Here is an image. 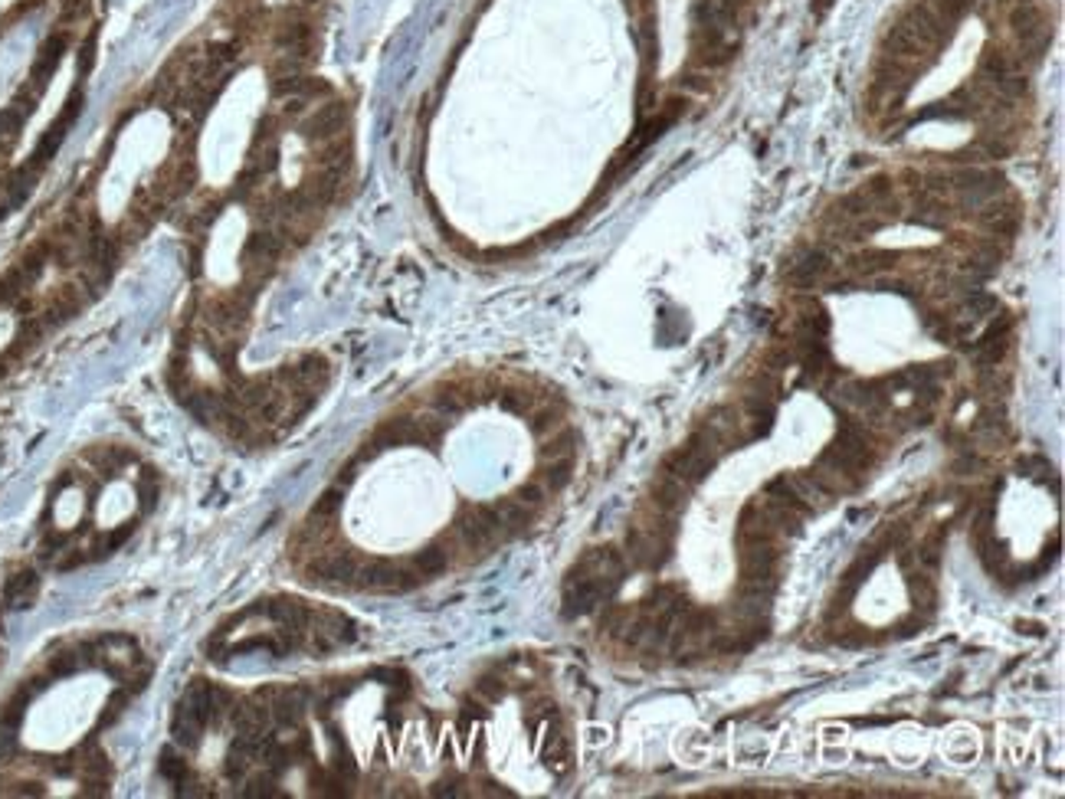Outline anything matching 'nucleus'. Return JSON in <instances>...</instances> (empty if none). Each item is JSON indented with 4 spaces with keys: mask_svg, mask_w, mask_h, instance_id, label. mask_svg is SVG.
<instances>
[{
    "mask_svg": "<svg viewBox=\"0 0 1065 799\" xmlns=\"http://www.w3.org/2000/svg\"><path fill=\"white\" fill-rule=\"evenodd\" d=\"M721 459V449L715 443H711L709 436L701 433V429H695V433L685 439V443L679 445V449H672L669 455H666V462H662V472L672 478H679L682 485L695 488L699 482H705L709 478V472L715 466H718Z\"/></svg>",
    "mask_w": 1065,
    "mask_h": 799,
    "instance_id": "nucleus-1",
    "label": "nucleus"
},
{
    "mask_svg": "<svg viewBox=\"0 0 1065 799\" xmlns=\"http://www.w3.org/2000/svg\"><path fill=\"white\" fill-rule=\"evenodd\" d=\"M420 580L410 567L394 564V560H365L357 564V590H371V593H404V590L416 587Z\"/></svg>",
    "mask_w": 1065,
    "mask_h": 799,
    "instance_id": "nucleus-2",
    "label": "nucleus"
},
{
    "mask_svg": "<svg viewBox=\"0 0 1065 799\" xmlns=\"http://www.w3.org/2000/svg\"><path fill=\"white\" fill-rule=\"evenodd\" d=\"M600 603H607L600 580L584 574V570H578V567H570L568 580H564V590H561V616L580 619V616H587V613H594Z\"/></svg>",
    "mask_w": 1065,
    "mask_h": 799,
    "instance_id": "nucleus-3",
    "label": "nucleus"
},
{
    "mask_svg": "<svg viewBox=\"0 0 1065 799\" xmlns=\"http://www.w3.org/2000/svg\"><path fill=\"white\" fill-rule=\"evenodd\" d=\"M456 534L463 541L466 550H476V554H486L488 547L496 544L502 537V527H498L496 508L492 505H476L469 508L466 515L456 521Z\"/></svg>",
    "mask_w": 1065,
    "mask_h": 799,
    "instance_id": "nucleus-4",
    "label": "nucleus"
},
{
    "mask_svg": "<svg viewBox=\"0 0 1065 799\" xmlns=\"http://www.w3.org/2000/svg\"><path fill=\"white\" fill-rule=\"evenodd\" d=\"M669 541H662L656 531H650L646 525H633L627 527V554L629 560L643 570H656L662 567V560L669 557Z\"/></svg>",
    "mask_w": 1065,
    "mask_h": 799,
    "instance_id": "nucleus-5",
    "label": "nucleus"
},
{
    "mask_svg": "<svg viewBox=\"0 0 1065 799\" xmlns=\"http://www.w3.org/2000/svg\"><path fill=\"white\" fill-rule=\"evenodd\" d=\"M699 429L709 436L711 443L718 445L721 452L741 449V445L751 439V436L741 433V420H738V413H734L731 406H715V410H711V413L699 423Z\"/></svg>",
    "mask_w": 1065,
    "mask_h": 799,
    "instance_id": "nucleus-6",
    "label": "nucleus"
},
{
    "mask_svg": "<svg viewBox=\"0 0 1065 799\" xmlns=\"http://www.w3.org/2000/svg\"><path fill=\"white\" fill-rule=\"evenodd\" d=\"M357 560L351 554H322L308 564V580L312 583H328V587H355Z\"/></svg>",
    "mask_w": 1065,
    "mask_h": 799,
    "instance_id": "nucleus-7",
    "label": "nucleus"
},
{
    "mask_svg": "<svg viewBox=\"0 0 1065 799\" xmlns=\"http://www.w3.org/2000/svg\"><path fill=\"white\" fill-rule=\"evenodd\" d=\"M764 498H771L774 505L787 508V511H797V515H810L813 501L810 492L803 485L800 476H777L764 485Z\"/></svg>",
    "mask_w": 1065,
    "mask_h": 799,
    "instance_id": "nucleus-8",
    "label": "nucleus"
},
{
    "mask_svg": "<svg viewBox=\"0 0 1065 799\" xmlns=\"http://www.w3.org/2000/svg\"><path fill=\"white\" fill-rule=\"evenodd\" d=\"M37 593H40V577H37V570H20V574L7 577V583H4V607L30 609Z\"/></svg>",
    "mask_w": 1065,
    "mask_h": 799,
    "instance_id": "nucleus-9",
    "label": "nucleus"
},
{
    "mask_svg": "<svg viewBox=\"0 0 1065 799\" xmlns=\"http://www.w3.org/2000/svg\"><path fill=\"white\" fill-rule=\"evenodd\" d=\"M685 498H689V488L682 485L679 478L666 476V472H659V478H656V485H652V508L659 511V515H676V511H682L685 508Z\"/></svg>",
    "mask_w": 1065,
    "mask_h": 799,
    "instance_id": "nucleus-10",
    "label": "nucleus"
},
{
    "mask_svg": "<svg viewBox=\"0 0 1065 799\" xmlns=\"http://www.w3.org/2000/svg\"><path fill=\"white\" fill-rule=\"evenodd\" d=\"M905 590H908V599H912V607L918 609V613L931 616L934 609H938V583H934L931 574H924V570H912V567H908Z\"/></svg>",
    "mask_w": 1065,
    "mask_h": 799,
    "instance_id": "nucleus-11",
    "label": "nucleus"
},
{
    "mask_svg": "<svg viewBox=\"0 0 1065 799\" xmlns=\"http://www.w3.org/2000/svg\"><path fill=\"white\" fill-rule=\"evenodd\" d=\"M496 518H498V527H502V534H521L528 525H531V518H535V508L521 505L518 498H498L496 505Z\"/></svg>",
    "mask_w": 1065,
    "mask_h": 799,
    "instance_id": "nucleus-12",
    "label": "nucleus"
},
{
    "mask_svg": "<svg viewBox=\"0 0 1065 799\" xmlns=\"http://www.w3.org/2000/svg\"><path fill=\"white\" fill-rule=\"evenodd\" d=\"M944 537H947V531L944 527H938V531H931V534L924 537L922 544L914 547V564H918V570H924V574H938L941 570V560H944Z\"/></svg>",
    "mask_w": 1065,
    "mask_h": 799,
    "instance_id": "nucleus-13",
    "label": "nucleus"
},
{
    "mask_svg": "<svg viewBox=\"0 0 1065 799\" xmlns=\"http://www.w3.org/2000/svg\"><path fill=\"white\" fill-rule=\"evenodd\" d=\"M679 619H682V632L692 639H699V642H709V639L718 632V616L705 607H689Z\"/></svg>",
    "mask_w": 1065,
    "mask_h": 799,
    "instance_id": "nucleus-14",
    "label": "nucleus"
},
{
    "mask_svg": "<svg viewBox=\"0 0 1065 799\" xmlns=\"http://www.w3.org/2000/svg\"><path fill=\"white\" fill-rule=\"evenodd\" d=\"M203 730H207V728H203L201 721H193L191 714H187V711L181 708V705H174V714H171V738H174V744H177V747L193 750L197 744H201Z\"/></svg>",
    "mask_w": 1065,
    "mask_h": 799,
    "instance_id": "nucleus-15",
    "label": "nucleus"
},
{
    "mask_svg": "<svg viewBox=\"0 0 1065 799\" xmlns=\"http://www.w3.org/2000/svg\"><path fill=\"white\" fill-rule=\"evenodd\" d=\"M449 567V554L443 550V547L430 544L423 547V550H416L414 560H410V570L416 574V580H433L439 577L443 570Z\"/></svg>",
    "mask_w": 1065,
    "mask_h": 799,
    "instance_id": "nucleus-16",
    "label": "nucleus"
},
{
    "mask_svg": "<svg viewBox=\"0 0 1065 799\" xmlns=\"http://www.w3.org/2000/svg\"><path fill=\"white\" fill-rule=\"evenodd\" d=\"M744 416L751 423V436H764L774 426V400L761 394H751L744 400Z\"/></svg>",
    "mask_w": 1065,
    "mask_h": 799,
    "instance_id": "nucleus-17",
    "label": "nucleus"
},
{
    "mask_svg": "<svg viewBox=\"0 0 1065 799\" xmlns=\"http://www.w3.org/2000/svg\"><path fill=\"white\" fill-rule=\"evenodd\" d=\"M86 665V648L82 646H66L60 648V652H53L50 656V675L53 678H66L72 675V672H79V668Z\"/></svg>",
    "mask_w": 1065,
    "mask_h": 799,
    "instance_id": "nucleus-18",
    "label": "nucleus"
},
{
    "mask_svg": "<svg viewBox=\"0 0 1065 799\" xmlns=\"http://www.w3.org/2000/svg\"><path fill=\"white\" fill-rule=\"evenodd\" d=\"M570 469H574V462L570 459H551L548 466L541 469V485H545V492H561V488L570 482Z\"/></svg>",
    "mask_w": 1065,
    "mask_h": 799,
    "instance_id": "nucleus-19",
    "label": "nucleus"
},
{
    "mask_svg": "<svg viewBox=\"0 0 1065 799\" xmlns=\"http://www.w3.org/2000/svg\"><path fill=\"white\" fill-rule=\"evenodd\" d=\"M158 770H161V777L168 779V783H174L177 789L191 783V770H187V760H181L177 754H171V750H164V754H161V763H158Z\"/></svg>",
    "mask_w": 1065,
    "mask_h": 799,
    "instance_id": "nucleus-20",
    "label": "nucleus"
},
{
    "mask_svg": "<svg viewBox=\"0 0 1065 799\" xmlns=\"http://www.w3.org/2000/svg\"><path fill=\"white\" fill-rule=\"evenodd\" d=\"M541 757H545V763H548V767H554L558 773H564V767H568V740H564V734H561V730H551V734H548L545 747H541Z\"/></svg>",
    "mask_w": 1065,
    "mask_h": 799,
    "instance_id": "nucleus-21",
    "label": "nucleus"
},
{
    "mask_svg": "<svg viewBox=\"0 0 1065 799\" xmlns=\"http://www.w3.org/2000/svg\"><path fill=\"white\" fill-rule=\"evenodd\" d=\"M574 445H578V433H574V429H564V433H558L545 449H541V455H545V459H570V455H574Z\"/></svg>",
    "mask_w": 1065,
    "mask_h": 799,
    "instance_id": "nucleus-22",
    "label": "nucleus"
},
{
    "mask_svg": "<svg viewBox=\"0 0 1065 799\" xmlns=\"http://www.w3.org/2000/svg\"><path fill=\"white\" fill-rule=\"evenodd\" d=\"M246 796H279V777H275V770L263 767V773L259 777H250L246 779Z\"/></svg>",
    "mask_w": 1065,
    "mask_h": 799,
    "instance_id": "nucleus-23",
    "label": "nucleus"
},
{
    "mask_svg": "<svg viewBox=\"0 0 1065 799\" xmlns=\"http://www.w3.org/2000/svg\"><path fill=\"white\" fill-rule=\"evenodd\" d=\"M338 511H341V488H328L325 495L315 501L312 521H332Z\"/></svg>",
    "mask_w": 1065,
    "mask_h": 799,
    "instance_id": "nucleus-24",
    "label": "nucleus"
},
{
    "mask_svg": "<svg viewBox=\"0 0 1065 799\" xmlns=\"http://www.w3.org/2000/svg\"><path fill=\"white\" fill-rule=\"evenodd\" d=\"M908 537H912V527L905 525V521H892V525H889L882 534H879V541H875V544L882 547V550H895V547L908 544Z\"/></svg>",
    "mask_w": 1065,
    "mask_h": 799,
    "instance_id": "nucleus-25",
    "label": "nucleus"
},
{
    "mask_svg": "<svg viewBox=\"0 0 1065 799\" xmlns=\"http://www.w3.org/2000/svg\"><path fill=\"white\" fill-rule=\"evenodd\" d=\"M128 534H132V525H128V527H119V531H112V534H102L99 541L92 544V554H89V557H109V554H115V550H119V547H122L125 541H128Z\"/></svg>",
    "mask_w": 1065,
    "mask_h": 799,
    "instance_id": "nucleus-26",
    "label": "nucleus"
},
{
    "mask_svg": "<svg viewBox=\"0 0 1065 799\" xmlns=\"http://www.w3.org/2000/svg\"><path fill=\"white\" fill-rule=\"evenodd\" d=\"M545 495H548V492H545V485H541V482H525V485L518 488L512 498H518L521 505H528V508H535V511H538V508L545 505Z\"/></svg>",
    "mask_w": 1065,
    "mask_h": 799,
    "instance_id": "nucleus-27",
    "label": "nucleus"
},
{
    "mask_svg": "<svg viewBox=\"0 0 1065 799\" xmlns=\"http://www.w3.org/2000/svg\"><path fill=\"white\" fill-rule=\"evenodd\" d=\"M502 406H505L508 413H528L531 410V396L521 394V390H508V394H502Z\"/></svg>",
    "mask_w": 1065,
    "mask_h": 799,
    "instance_id": "nucleus-28",
    "label": "nucleus"
},
{
    "mask_svg": "<svg viewBox=\"0 0 1065 799\" xmlns=\"http://www.w3.org/2000/svg\"><path fill=\"white\" fill-rule=\"evenodd\" d=\"M558 423H561L558 413H548V410H545V413H538L535 420H531V429H535V433H548V429H554Z\"/></svg>",
    "mask_w": 1065,
    "mask_h": 799,
    "instance_id": "nucleus-29",
    "label": "nucleus"
},
{
    "mask_svg": "<svg viewBox=\"0 0 1065 799\" xmlns=\"http://www.w3.org/2000/svg\"><path fill=\"white\" fill-rule=\"evenodd\" d=\"M13 744H17V730L0 728V760H7V754L13 750Z\"/></svg>",
    "mask_w": 1065,
    "mask_h": 799,
    "instance_id": "nucleus-30",
    "label": "nucleus"
},
{
    "mask_svg": "<svg viewBox=\"0 0 1065 799\" xmlns=\"http://www.w3.org/2000/svg\"><path fill=\"white\" fill-rule=\"evenodd\" d=\"M479 691H482V695H488V698H498V695H502V681H498V678H482V681H479Z\"/></svg>",
    "mask_w": 1065,
    "mask_h": 799,
    "instance_id": "nucleus-31",
    "label": "nucleus"
}]
</instances>
